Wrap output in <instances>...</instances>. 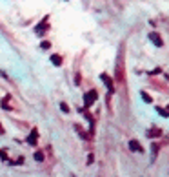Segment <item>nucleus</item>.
<instances>
[{
  "instance_id": "obj_1",
  "label": "nucleus",
  "mask_w": 169,
  "mask_h": 177,
  "mask_svg": "<svg viewBox=\"0 0 169 177\" xmlns=\"http://www.w3.org/2000/svg\"><path fill=\"white\" fill-rule=\"evenodd\" d=\"M96 100V92L95 90H91V92H87L86 95H84V102H86V108H89L93 102Z\"/></svg>"
},
{
  "instance_id": "obj_2",
  "label": "nucleus",
  "mask_w": 169,
  "mask_h": 177,
  "mask_svg": "<svg viewBox=\"0 0 169 177\" xmlns=\"http://www.w3.org/2000/svg\"><path fill=\"white\" fill-rule=\"evenodd\" d=\"M149 40H151V42L155 44L156 48L164 46V40H162V38H160V35H158V33H155V31H153V33H149Z\"/></svg>"
},
{
  "instance_id": "obj_3",
  "label": "nucleus",
  "mask_w": 169,
  "mask_h": 177,
  "mask_svg": "<svg viewBox=\"0 0 169 177\" xmlns=\"http://www.w3.org/2000/svg\"><path fill=\"white\" fill-rule=\"evenodd\" d=\"M100 79H102V80H104V84L107 86L109 93H113V92H115V88H113V80H111V79H109V77H107L106 73H102V75H100Z\"/></svg>"
},
{
  "instance_id": "obj_4",
  "label": "nucleus",
  "mask_w": 169,
  "mask_h": 177,
  "mask_svg": "<svg viewBox=\"0 0 169 177\" xmlns=\"http://www.w3.org/2000/svg\"><path fill=\"white\" fill-rule=\"evenodd\" d=\"M47 29V16H44V20L40 22V26H36L35 28V31L38 33V35H44V31Z\"/></svg>"
},
{
  "instance_id": "obj_5",
  "label": "nucleus",
  "mask_w": 169,
  "mask_h": 177,
  "mask_svg": "<svg viewBox=\"0 0 169 177\" xmlns=\"http://www.w3.org/2000/svg\"><path fill=\"white\" fill-rule=\"evenodd\" d=\"M129 148H131L133 152H138V153H142V152H144V148L140 146V142H138V141H131V142H129Z\"/></svg>"
},
{
  "instance_id": "obj_6",
  "label": "nucleus",
  "mask_w": 169,
  "mask_h": 177,
  "mask_svg": "<svg viewBox=\"0 0 169 177\" xmlns=\"http://www.w3.org/2000/svg\"><path fill=\"white\" fill-rule=\"evenodd\" d=\"M36 137H38V134H36V130H33V134L28 137V142L29 144H36Z\"/></svg>"
},
{
  "instance_id": "obj_7",
  "label": "nucleus",
  "mask_w": 169,
  "mask_h": 177,
  "mask_svg": "<svg viewBox=\"0 0 169 177\" xmlns=\"http://www.w3.org/2000/svg\"><path fill=\"white\" fill-rule=\"evenodd\" d=\"M51 62L55 66H62V57L60 55H51Z\"/></svg>"
},
{
  "instance_id": "obj_8",
  "label": "nucleus",
  "mask_w": 169,
  "mask_h": 177,
  "mask_svg": "<svg viewBox=\"0 0 169 177\" xmlns=\"http://www.w3.org/2000/svg\"><path fill=\"white\" fill-rule=\"evenodd\" d=\"M160 134H162V131H160V130H156V128H153V130H149V134H147V135H149V137H158Z\"/></svg>"
},
{
  "instance_id": "obj_9",
  "label": "nucleus",
  "mask_w": 169,
  "mask_h": 177,
  "mask_svg": "<svg viewBox=\"0 0 169 177\" xmlns=\"http://www.w3.org/2000/svg\"><path fill=\"white\" fill-rule=\"evenodd\" d=\"M40 48H42V50H49V48H51V44L47 42V40H44V42L40 44Z\"/></svg>"
},
{
  "instance_id": "obj_10",
  "label": "nucleus",
  "mask_w": 169,
  "mask_h": 177,
  "mask_svg": "<svg viewBox=\"0 0 169 177\" xmlns=\"http://www.w3.org/2000/svg\"><path fill=\"white\" fill-rule=\"evenodd\" d=\"M60 110H62L64 113H69V106H67L66 102H62V104H60Z\"/></svg>"
},
{
  "instance_id": "obj_11",
  "label": "nucleus",
  "mask_w": 169,
  "mask_h": 177,
  "mask_svg": "<svg viewBox=\"0 0 169 177\" xmlns=\"http://www.w3.org/2000/svg\"><path fill=\"white\" fill-rule=\"evenodd\" d=\"M35 159H36V161H44V153H42V152H36V153H35Z\"/></svg>"
},
{
  "instance_id": "obj_12",
  "label": "nucleus",
  "mask_w": 169,
  "mask_h": 177,
  "mask_svg": "<svg viewBox=\"0 0 169 177\" xmlns=\"http://www.w3.org/2000/svg\"><path fill=\"white\" fill-rule=\"evenodd\" d=\"M142 99H144V100H146V102H151V97H149L147 93H142Z\"/></svg>"
},
{
  "instance_id": "obj_13",
  "label": "nucleus",
  "mask_w": 169,
  "mask_h": 177,
  "mask_svg": "<svg viewBox=\"0 0 169 177\" xmlns=\"http://www.w3.org/2000/svg\"><path fill=\"white\" fill-rule=\"evenodd\" d=\"M156 152H158V144H153V153L156 155Z\"/></svg>"
},
{
  "instance_id": "obj_14",
  "label": "nucleus",
  "mask_w": 169,
  "mask_h": 177,
  "mask_svg": "<svg viewBox=\"0 0 169 177\" xmlns=\"http://www.w3.org/2000/svg\"><path fill=\"white\" fill-rule=\"evenodd\" d=\"M0 134H4V130H2V126H0Z\"/></svg>"
}]
</instances>
